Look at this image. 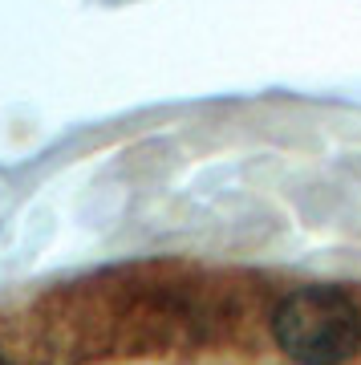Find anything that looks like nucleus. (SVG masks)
Masks as SVG:
<instances>
[{"mask_svg": "<svg viewBox=\"0 0 361 365\" xmlns=\"http://www.w3.org/2000/svg\"><path fill=\"white\" fill-rule=\"evenodd\" d=\"M272 345L297 365H349L361 357V304L345 288L300 284L268 313Z\"/></svg>", "mask_w": 361, "mask_h": 365, "instance_id": "obj_1", "label": "nucleus"}, {"mask_svg": "<svg viewBox=\"0 0 361 365\" xmlns=\"http://www.w3.org/2000/svg\"><path fill=\"white\" fill-rule=\"evenodd\" d=\"M0 365H13V357H9L4 349H0Z\"/></svg>", "mask_w": 361, "mask_h": 365, "instance_id": "obj_2", "label": "nucleus"}]
</instances>
